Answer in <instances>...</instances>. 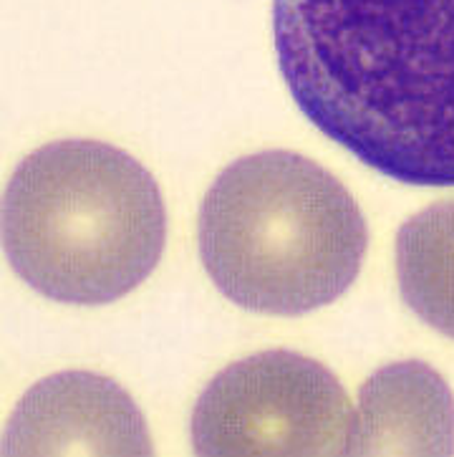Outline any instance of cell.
Listing matches in <instances>:
<instances>
[{"label": "cell", "instance_id": "cell-1", "mask_svg": "<svg viewBox=\"0 0 454 457\" xmlns=\"http://www.w3.org/2000/svg\"><path fill=\"white\" fill-rule=\"evenodd\" d=\"M298 112L368 170L454 187V0H273Z\"/></svg>", "mask_w": 454, "mask_h": 457}, {"label": "cell", "instance_id": "cell-2", "mask_svg": "<svg viewBox=\"0 0 454 457\" xmlns=\"http://www.w3.org/2000/svg\"><path fill=\"white\" fill-rule=\"evenodd\" d=\"M197 243L235 306L265 316L323 309L359 278L367 218L341 179L288 149L227 164L205 192Z\"/></svg>", "mask_w": 454, "mask_h": 457}, {"label": "cell", "instance_id": "cell-3", "mask_svg": "<svg viewBox=\"0 0 454 457\" xmlns=\"http://www.w3.org/2000/svg\"><path fill=\"white\" fill-rule=\"evenodd\" d=\"M167 240L160 185L124 149L63 139L30 152L3 192V248L51 301L103 306L152 276Z\"/></svg>", "mask_w": 454, "mask_h": 457}, {"label": "cell", "instance_id": "cell-4", "mask_svg": "<svg viewBox=\"0 0 454 457\" xmlns=\"http://www.w3.org/2000/svg\"><path fill=\"white\" fill-rule=\"evenodd\" d=\"M353 407L334 371L288 349L225 367L192 410L197 455H349Z\"/></svg>", "mask_w": 454, "mask_h": 457}, {"label": "cell", "instance_id": "cell-5", "mask_svg": "<svg viewBox=\"0 0 454 457\" xmlns=\"http://www.w3.org/2000/svg\"><path fill=\"white\" fill-rule=\"evenodd\" d=\"M147 420L114 379L94 371L51 374L15 404L3 455H152Z\"/></svg>", "mask_w": 454, "mask_h": 457}, {"label": "cell", "instance_id": "cell-6", "mask_svg": "<svg viewBox=\"0 0 454 457\" xmlns=\"http://www.w3.org/2000/svg\"><path fill=\"white\" fill-rule=\"evenodd\" d=\"M349 455H454V397L425 361L368 377L353 410Z\"/></svg>", "mask_w": 454, "mask_h": 457}, {"label": "cell", "instance_id": "cell-7", "mask_svg": "<svg viewBox=\"0 0 454 457\" xmlns=\"http://www.w3.org/2000/svg\"><path fill=\"white\" fill-rule=\"evenodd\" d=\"M396 280L404 303L454 339V203L425 207L399 228Z\"/></svg>", "mask_w": 454, "mask_h": 457}]
</instances>
